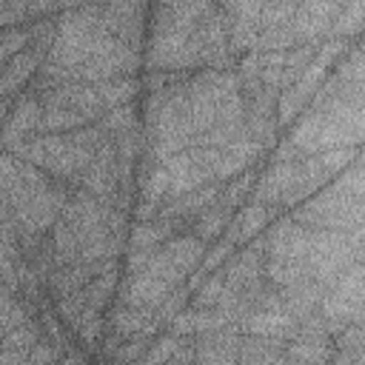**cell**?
Segmentation results:
<instances>
[{
  "instance_id": "cell-26",
  "label": "cell",
  "mask_w": 365,
  "mask_h": 365,
  "mask_svg": "<svg viewBox=\"0 0 365 365\" xmlns=\"http://www.w3.org/2000/svg\"><path fill=\"white\" fill-rule=\"evenodd\" d=\"M205 279H208V277H205V271H202V268H197V271H191V274H188L185 288H188V291H200V288L205 285Z\"/></svg>"
},
{
  "instance_id": "cell-12",
  "label": "cell",
  "mask_w": 365,
  "mask_h": 365,
  "mask_svg": "<svg viewBox=\"0 0 365 365\" xmlns=\"http://www.w3.org/2000/svg\"><path fill=\"white\" fill-rule=\"evenodd\" d=\"M365 31V0H354V3H339V11L334 17L331 26V37H356Z\"/></svg>"
},
{
  "instance_id": "cell-3",
  "label": "cell",
  "mask_w": 365,
  "mask_h": 365,
  "mask_svg": "<svg viewBox=\"0 0 365 365\" xmlns=\"http://www.w3.org/2000/svg\"><path fill=\"white\" fill-rule=\"evenodd\" d=\"M145 14H151V6H145V3H100L103 29L137 51H140V40H143Z\"/></svg>"
},
{
  "instance_id": "cell-2",
  "label": "cell",
  "mask_w": 365,
  "mask_h": 365,
  "mask_svg": "<svg viewBox=\"0 0 365 365\" xmlns=\"http://www.w3.org/2000/svg\"><path fill=\"white\" fill-rule=\"evenodd\" d=\"M43 125V100L37 91H26L14 100V106L6 114V131H3V145L6 151L17 154L26 140H31L34 134H40Z\"/></svg>"
},
{
  "instance_id": "cell-25",
  "label": "cell",
  "mask_w": 365,
  "mask_h": 365,
  "mask_svg": "<svg viewBox=\"0 0 365 365\" xmlns=\"http://www.w3.org/2000/svg\"><path fill=\"white\" fill-rule=\"evenodd\" d=\"M154 251H157V248H154ZM154 251H128V257H125V271H128V274L145 271V265L151 262Z\"/></svg>"
},
{
  "instance_id": "cell-24",
  "label": "cell",
  "mask_w": 365,
  "mask_h": 365,
  "mask_svg": "<svg viewBox=\"0 0 365 365\" xmlns=\"http://www.w3.org/2000/svg\"><path fill=\"white\" fill-rule=\"evenodd\" d=\"M140 356H145V342H143V336H137V339H123V345H120L114 362L131 365V362H137Z\"/></svg>"
},
{
  "instance_id": "cell-23",
  "label": "cell",
  "mask_w": 365,
  "mask_h": 365,
  "mask_svg": "<svg viewBox=\"0 0 365 365\" xmlns=\"http://www.w3.org/2000/svg\"><path fill=\"white\" fill-rule=\"evenodd\" d=\"M234 248H237V245H234L231 240L220 237V240H217V242L208 248V254H205V259H202V265H200V268H202L205 274H214V271L225 268V262L234 257Z\"/></svg>"
},
{
  "instance_id": "cell-16",
  "label": "cell",
  "mask_w": 365,
  "mask_h": 365,
  "mask_svg": "<svg viewBox=\"0 0 365 365\" xmlns=\"http://www.w3.org/2000/svg\"><path fill=\"white\" fill-rule=\"evenodd\" d=\"M29 46H31V26L29 23H23V26H6L0 31V60L3 63L14 60Z\"/></svg>"
},
{
  "instance_id": "cell-21",
  "label": "cell",
  "mask_w": 365,
  "mask_h": 365,
  "mask_svg": "<svg viewBox=\"0 0 365 365\" xmlns=\"http://www.w3.org/2000/svg\"><path fill=\"white\" fill-rule=\"evenodd\" d=\"M222 291H225V274H222V268H220V271H214V274L205 279V285L197 291L194 308H217Z\"/></svg>"
},
{
  "instance_id": "cell-8",
  "label": "cell",
  "mask_w": 365,
  "mask_h": 365,
  "mask_svg": "<svg viewBox=\"0 0 365 365\" xmlns=\"http://www.w3.org/2000/svg\"><path fill=\"white\" fill-rule=\"evenodd\" d=\"M48 51L46 48H37V46H29L23 54H17L14 60L3 63V80H0V91H3V100H6V108H11V97L23 88V83H29L46 63Z\"/></svg>"
},
{
  "instance_id": "cell-11",
  "label": "cell",
  "mask_w": 365,
  "mask_h": 365,
  "mask_svg": "<svg viewBox=\"0 0 365 365\" xmlns=\"http://www.w3.org/2000/svg\"><path fill=\"white\" fill-rule=\"evenodd\" d=\"M180 225L165 220V217H157V220H143V222H134L131 231H128V251H154V248H163L171 237H177Z\"/></svg>"
},
{
  "instance_id": "cell-14",
  "label": "cell",
  "mask_w": 365,
  "mask_h": 365,
  "mask_svg": "<svg viewBox=\"0 0 365 365\" xmlns=\"http://www.w3.org/2000/svg\"><path fill=\"white\" fill-rule=\"evenodd\" d=\"M97 91H100V100H103L106 111H114V108L128 106V103L134 100V94L140 91V80H137V77L106 80V83H97Z\"/></svg>"
},
{
  "instance_id": "cell-5",
  "label": "cell",
  "mask_w": 365,
  "mask_h": 365,
  "mask_svg": "<svg viewBox=\"0 0 365 365\" xmlns=\"http://www.w3.org/2000/svg\"><path fill=\"white\" fill-rule=\"evenodd\" d=\"M339 11V3H331V0H314V3H297V11H294V34L302 43H322L331 37V26H334V17Z\"/></svg>"
},
{
  "instance_id": "cell-18",
  "label": "cell",
  "mask_w": 365,
  "mask_h": 365,
  "mask_svg": "<svg viewBox=\"0 0 365 365\" xmlns=\"http://www.w3.org/2000/svg\"><path fill=\"white\" fill-rule=\"evenodd\" d=\"M257 180H259V177H257L254 171H245V174H240V177L228 180V185H222V194H220V200H217V202H222V205H228V208L234 211V205L245 200V194L257 185Z\"/></svg>"
},
{
  "instance_id": "cell-4",
  "label": "cell",
  "mask_w": 365,
  "mask_h": 365,
  "mask_svg": "<svg viewBox=\"0 0 365 365\" xmlns=\"http://www.w3.org/2000/svg\"><path fill=\"white\" fill-rule=\"evenodd\" d=\"M242 331L240 328H217L194 336V365H240Z\"/></svg>"
},
{
  "instance_id": "cell-9",
  "label": "cell",
  "mask_w": 365,
  "mask_h": 365,
  "mask_svg": "<svg viewBox=\"0 0 365 365\" xmlns=\"http://www.w3.org/2000/svg\"><path fill=\"white\" fill-rule=\"evenodd\" d=\"M271 220H274V211H271L268 205L251 200V202H248V205L228 222V228H225V240H231L234 245H245V242H251L254 237H259V234L268 228Z\"/></svg>"
},
{
  "instance_id": "cell-6",
  "label": "cell",
  "mask_w": 365,
  "mask_h": 365,
  "mask_svg": "<svg viewBox=\"0 0 365 365\" xmlns=\"http://www.w3.org/2000/svg\"><path fill=\"white\" fill-rule=\"evenodd\" d=\"M222 11L231 23V51H254L257 40H259V14H262V3L251 0V3H222Z\"/></svg>"
},
{
  "instance_id": "cell-19",
  "label": "cell",
  "mask_w": 365,
  "mask_h": 365,
  "mask_svg": "<svg viewBox=\"0 0 365 365\" xmlns=\"http://www.w3.org/2000/svg\"><path fill=\"white\" fill-rule=\"evenodd\" d=\"M74 331H77V336L83 339V345H86V348H94V342L100 339V331H103L100 308L86 305V311H83V314H80V319L74 322Z\"/></svg>"
},
{
  "instance_id": "cell-20",
  "label": "cell",
  "mask_w": 365,
  "mask_h": 365,
  "mask_svg": "<svg viewBox=\"0 0 365 365\" xmlns=\"http://www.w3.org/2000/svg\"><path fill=\"white\" fill-rule=\"evenodd\" d=\"M114 288H117V268L100 274V277L86 288V291H88V305H94V308L103 311V305L114 297Z\"/></svg>"
},
{
  "instance_id": "cell-15",
  "label": "cell",
  "mask_w": 365,
  "mask_h": 365,
  "mask_svg": "<svg viewBox=\"0 0 365 365\" xmlns=\"http://www.w3.org/2000/svg\"><path fill=\"white\" fill-rule=\"evenodd\" d=\"M97 125L103 128L106 137L117 140V137H123V134H128V131L137 128V111H134L131 103H128V106H120V108H114V111H106V114L97 120Z\"/></svg>"
},
{
  "instance_id": "cell-22",
  "label": "cell",
  "mask_w": 365,
  "mask_h": 365,
  "mask_svg": "<svg viewBox=\"0 0 365 365\" xmlns=\"http://www.w3.org/2000/svg\"><path fill=\"white\" fill-rule=\"evenodd\" d=\"M319 157V163L325 165V171L331 174V177H339L356 157H359V151L356 148H328V151H322V154H317Z\"/></svg>"
},
{
  "instance_id": "cell-27",
  "label": "cell",
  "mask_w": 365,
  "mask_h": 365,
  "mask_svg": "<svg viewBox=\"0 0 365 365\" xmlns=\"http://www.w3.org/2000/svg\"><path fill=\"white\" fill-rule=\"evenodd\" d=\"M60 362H63V365H86V356H83L80 351H74V348H68V351H66V356H63Z\"/></svg>"
},
{
  "instance_id": "cell-13",
  "label": "cell",
  "mask_w": 365,
  "mask_h": 365,
  "mask_svg": "<svg viewBox=\"0 0 365 365\" xmlns=\"http://www.w3.org/2000/svg\"><path fill=\"white\" fill-rule=\"evenodd\" d=\"M228 222H231V208L222 205V202H214L211 208H205V211L194 220V231H191V234L200 237V240H205V242H211V240H217V237L225 234Z\"/></svg>"
},
{
  "instance_id": "cell-10",
  "label": "cell",
  "mask_w": 365,
  "mask_h": 365,
  "mask_svg": "<svg viewBox=\"0 0 365 365\" xmlns=\"http://www.w3.org/2000/svg\"><path fill=\"white\" fill-rule=\"evenodd\" d=\"M285 359L297 365H325L334 359L331 334H297L285 342Z\"/></svg>"
},
{
  "instance_id": "cell-28",
  "label": "cell",
  "mask_w": 365,
  "mask_h": 365,
  "mask_svg": "<svg viewBox=\"0 0 365 365\" xmlns=\"http://www.w3.org/2000/svg\"><path fill=\"white\" fill-rule=\"evenodd\" d=\"M359 48H362V51H365V40H362V43H359Z\"/></svg>"
},
{
  "instance_id": "cell-1",
  "label": "cell",
  "mask_w": 365,
  "mask_h": 365,
  "mask_svg": "<svg viewBox=\"0 0 365 365\" xmlns=\"http://www.w3.org/2000/svg\"><path fill=\"white\" fill-rule=\"evenodd\" d=\"M319 314L328 334H342L345 328L365 319V259L348 268L325 294Z\"/></svg>"
},
{
  "instance_id": "cell-17",
  "label": "cell",
  "mask_w": 365,
  "mask_h": 365,
  "mask_svg": "<svg viewBox=\"0 0 365 365\" xmlns=\"http://www.w3.org/2000/svg\"><path fill=\"white\" fill-rule=\"evenodd\" d=\"M182 342H185V336H177V334H165V336H160L148 351H145V356H143V365H168L174 356H177V351L182 348Z\"/></svg>"
},
{
  "instance_id": "cell-7",
  "label": "cell",
  "mask_w": 365,
  "mask_h": 365,
  "mask_svg": "<svg viewBox=\"0 0 365 365\" xmlns=\"http://www.w3.org/2000/svg\"><path fill=\"white\" fill-rule=\"evenodd\" d=\"M163 328V319L157 317V311L151 308H134V305H123L111 311L108 317V331L120 339H137V336H151Z\"/></svg>"
}]
</instances>
